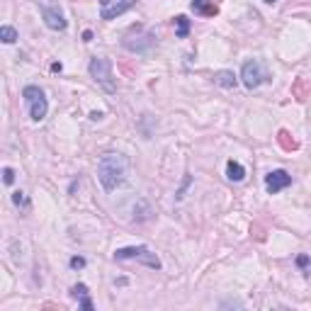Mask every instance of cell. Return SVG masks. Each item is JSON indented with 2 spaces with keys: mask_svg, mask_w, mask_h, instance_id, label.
I'll list each match as a JSON object with an SVG mask.
<instances>
[{
  "mask_svg": "<svg viewBox=\"0 0 311 311\" xmlns=\"http://www.w3.org/2000/svg\"><path fill=\"white\" fill-rule=\"evenodd\" d=\"M126 175H129V158L122 153H105L97 161V180L107 192L124 185Z\"/></svg>",
  "mask_w": 311,
  "mask_h": 311,
  "instance_id": "1",
  "label": "cell"
},
{
  "mask_svg": "<svg viewBox=\"0 0 311 311\" xmlns=\"http://www.w3.org/2000/svg\"><path fill=\"white\" fill-rule=\"evenodd\" d=\"M153 42H156V34L151 29H146L144 24H134L124 34L122 47L129 49V51H134V54H144V51H148L153 47Z\"/></svg>",
  "mask_w": 311,
  "mask_h": 311,
  "instance_id": "2",
  "label": "cell"
},
{
  "mask_svg": "<svg viewBox=\"0 0 311 311\" xmlns=\"http://www.w3.org/2000/svg\"><path fill=\"white\" fill-rule=\"evenodd\" d=\"M90 75H93V80L105 93H115L117 90V83H115V75H112V61L110 59H102V56L90 59Z\"/></svg>",
  "mask_w": 311,
  "mask_h": 311,
  "instance_id": "3",
  "label": "cell"
},
{
  "mask_svg": "<svg viewBox=\"0 0 311 311\" xmlns=\"http://www.w3.org/2000/svg\"><path fill=\"white\" fill-rule=\"evenodd\" d=\"M22 97H24V102H27V107H29V117H32L34 122H42V120L47 117V112H49V102H47L44 90L37 88V85H27V88L22 90Z\"/></svg>",
  "mask_w": 311,
  "mask_h": 311,
  "instance_id": "4",
  "label": "cell"
},
{
  "mask_svg": "<svg viewBox=\"0 0 311 311\" xmlns=\"http://www.w3.org/2000/svg\"><path fill=\"white\" fill-rule=\"evenodd\" d=\"M115 260H139L153 270H161V258L146 246H126V248L115 250Z\"/></svg>",
  "mask_w": 311,
  "mask_h": 311,
  "instance_id": "5",
  "label": "cell"
},
{
  "mask_svg": "<svg viewBox=\"0 0 311 311\" xmlns=\"http://www.w3.org/2000/svg\"><path fill=\"white\" fill-rule=\"evenodd\" d=\"M241 78H243V85H246L248 90H255V88H260L263 83L272 80L260 59H248V61L243 63V68H241Z\"/></svg>",
  "mask_w": 311,
  "mask_h": 311,
  "instance_id": "6",
  "label": "cell"
},
{
  "mask_svg": "<svg viewBox=\"0 0 311 311\" xmlns=\"http://www.w3.org/2000/svg\"><path fill=\"white\" fill-rule=\"evenodd\" d=\"M42 17H44L47 27L54 29V32H63V29L68 27L63 12L59 10V5H42Z\"/></svg>",
  "mask_w": 311,
  "mask_h": 311,
  "instance_id": "7",
  "label": "cell"
},
{
  "mask_svg": "<svg viewBox=\"0 0 311 311\" xmlns=\"http://www.w3.org/2000/svg\"><path fill=\"white\" fill-rule=\"evenodd\" d=\"M289 185H292V175L287 170H272L265 178V190L270 194H277V192H282L285 187H289Z\"/></svg>",
  "mask_w": 311,
  "mask_h": 311,
  "instance_id": "8",
  "label": "cell"
},
{
  "mask_svg": "<svg viewBox=\"0 0 311 311\" xmlns=\"http://www.w3.org/2000/svg\"><path fill=\"white\" fill-rule=\"evenodd\" d=\"M134 2H136V0H117L112 7H107V10H100V17H102V20H115L117 15L126 12L129 7H134Z\"/></svg>",
  "mask_w": 311,
  "mask_h": 311,
  "instance_id": "9",
  "label": "cell"
},
{
  "mask_svg": "<svg viewBox=\"0 0 311 311\" xmlns=\"http://www.w3.org/2000/svg\"><path fill=\"white\" fill-rule=\"evenodd\" d=\"M71 297L80 302V309L93 311V302H90V294H88V287L85 285H73L71 287Z\"/></svg>",
  "mask_w": 311,
  "mask_h": 311,
  "instance_id": "10",
  "label": "cell"
},
{
  "mask_svg": "<svg viewBox=\"0 0 311 311\" xmlns=\"http://www.w3.org/2000/svg\"><path fill=\"white\" fill-rule=\"evenodd\" d=\"M190 7H192L197 15H202V17H214V15L219 12V7H216L214 2H209V0H192Z\"/></svg>",
  "mask_w": 311,
  "mask_h": 311,
  "instance_id": "11",
  "label": "cell"
},
{
  "mask_svg": "<svg viewBox=\"0 0 311 311\" xmlns=\"http://www.w3.org/2000/svg\"><path fill=\"white\" fill-rule=\"evenodd\" d=\"M226 178H229L231 183H241V180L246 178V168H243L239 161H229V163H226Z\"/></svg>",
  "mask_w": 311,
  "mask_h": 311,
  "instance_id": "12",
  "label": "cell"
},
{
  "mask_svg": "<svg viewBox=\"0 0 311 311\" xmlns=\"http://www.w3.org/2000/svg\"><path fill=\"white\" fill-rule=\"evenodd\" d=\"M214 83L221 88H236V75H234V71H216Z\"/></svg>",
  "mask_w": 311,
  "mask_h": 311,
  "instance_id": "13",
  "label": "cell"
},
{
  "mask_svg": "<svg viewBox=\"0 0 311 311\" xmlns=\"http://www.w3.org/2000/svg\"><path fill=\"white\" fill-rule=\"evenodd\" d=\"M151 216H153L151 204H148V202H144V199H139V204L134 207V219H136V221H148Z\"/></svg>",
  "mask_w": 311,
  "mask_h": 311,
  "instance_id": "14",
  "label": "cell"
},
{
  "mask_svg": "<svg viewBox=\"0 0 311 311\" xmlns=\"http://www.w3.org/2000/svg\"><path fill=\"white\" fill-rule=\"evenodd\" d=\"M277 141H280V146H282L285 151H294V148L299 146V144H297V141L292 139V134H289L287 129H282V131L277 134Z\"/></svg>",
  "mask_w": 311,
  "mask_h": 311,
  "instance_id": "15",
  "label": "cell"
},
{
  "mask_svg": "<svg viewBox=\"0 0 311 311\" xmlns=\"http://www.w3.org/2000/svg\"><path fill=\"white\" fill-rule=\"evenodd\" d=\"M175 34H178V39H187V34H190V20H187L185 15H178L175 17Z\"/></svg>",
  "mask_w": 311,
  "mask_h": 311,
  "instance_id": "16",
  "label": "cell"
},
{
  "mask_svg": "<svg viewBox=\"0 0 311 311\" xmlns=\"http://www.w3.org/2000/svg\"><path fill=\"white\" fill-rule=\"evenodd\" d=\"M0 39H2L5 44H15V42H17V29L10 27V24H2V27H0Z\"/></svg>",
  "mask_w": 311,
  "mask_h": 311,
  "instance_id": "17",
  "label": "cell"
},
{
  "mask_svg": "<svg viewBox=\"0 0 311 311\" xmlns=\"http://www.w3.org/2000/svg\"><path fill=\"white\" fill-rule=\"evenodd\" d=\"M12 202H15L17 207H22V209H29V197H27L22 190H15V192H12Z\"/></svg>",
  "mask_w": 311,
  "mask_h": 311,
  "instance_id": "18",
  "label": "cell"
},
{
  "mask_svg": "<svg viewBox=\"0 0 311 311\" xmlns=\"http://www.w3.org/2000/svg\"><path fill=\"white\" fill-rule=\"evenodd\" d=\"M68 265H71V270H83V267H85V258H80V255H73Z\"/></svg>",
  "mask_w": 311,
  "mask_h": 311,
  "instance_id": "19",
  "label": "cell"
},
{
  "mask_svg": "<svg viewBox=\"0 0 311 311\" xmlns=\"http://www.w3.org/2000/svg\"><path fill=\"white\" fill-rule=\"evenodd\" d=\"M2 183L5 185H12L15 183V170L12 168H2Z\"/></svg>",
  "mask_w": 311,
  "mask_h": 311,
  "instance_id": "20",
  "label": "cell"
},
{
  "mask_svg": "<svg viewBox=\"0 0 311 311\" xmlns=\"http://www.w3.org/2000/svg\"><path fill=\"white\" fill-rule=\"evenodd\" d=\"M297 265H299V267L304 270V267L309 265V255H299V258H297Z\"/></svg>",
  "mask_w": 311,
  "mask_h": 311,
  "instance_id": "21",
  "label": "cell"
},
{
  "mask_svg": "<svg viewBox=\"0 0 311 311\" xmlns=\"http://www.w3.org/2000/svg\"><path fill=\"white\" fill-rule=\"evenodd\" d=\"M190 183H192V178L187 175V178H185V183H183V187H180V192H178V199H180V197L185 194V190H187V185H190Z\"/></svg>",
  "mask_w": 311,
  "mask_h": 311,
  "instance_id": "22",
  "label": "cell"
},
{
  "mask_svg": "<svg viewBox=\"0 0 311 311\" xmlns=\"http://www.w3.org/2000/svg\"><path fill=\"white\" fill-rule=\"evenodd\" d=\"M83 42H93V32H90V29L83 32Z\"/></svg>",
  "mask_w": 311,
  "mask_h": 311,
  "instance_id": "23",
  "label": "cell"
},
{
  "mask_svg": "<svg viewBox=\"0 0 311 311\" xmlns=\"http://www.w3.org/2000/svg\"><path fill=\"white\" fill-rule=\"evenodd\" d=\"M90 120H95V122H97V120H102V112H93V115H90Z\"/></svg>",
  "mask_w": 311,
  "mask_h": 311,
  "instance_id": "24",
  "label": "cell"
},
{
  "mask_svg": "<svg viewBox=\"0 0 311 311\" xmlns=\"http://www.w3.org/2000/svg\"><path fill=\"white\" fill-rule=\"evenodd\" d=\"M61 68H63L61 63H51V71H54V73H59V71H61Z\"/></svg>",
  "mask_w": 311,
  "mask_h": 311,
  "instance_id": "25",
  "label": "cell"
},
{
  "mask_svg": "<svg viewBox=\"0 0 311 311\" xmlns=\"http://www.w3.org/2000/svg\"><path fill=\"white\" fill-rule=\"evenodd\" d=\"M265 2H277V0H265Z\"/></svg>",
  "mask_w": 311,
  "mask_h": 311,
  "instance_id": "26",
  "label": "cell"
}]
</instances>
